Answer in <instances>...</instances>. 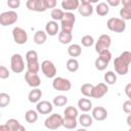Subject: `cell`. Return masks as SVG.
<instances>
[{
  "instance_id": "obj_1",
  "label": "cell",
  "mask_w": 131,
  "mask_h": 131,
  "mask_svg": "<svg viewBox=\"0 0 131 131\" xmlns=\"http://www.w3.org/2000/svg\"><path fill=\"white\" fill-rule=\"evenodd\" d=\"M106 27L115 33H123L126 30V23L121 17H111L106 21Z\"/></svg>"
},
{
  "instance_id": "obj_2",
  "label": "cell",
  "mask_w": 131,
  "mask_h": 131,
  "mask_svg": "<svg viewBox=\"0 0 131 131\" xmlns=\"http://www.w3.org/2000/svg\"><path fill=\"white\" fill-rule=\"evenodd\" d=\"M76 23V16L72 11H66L63 14L62 19L60 20V27L62 31L66 32H73L74 25Z\"/></svg>"
},
{
  "instance_id": "obj_3",
  "label": "cell",
  "mask_w": 131,
  "mask_h": 131,
  "mask_svg": "<svg viewBox=\"0 0 131 131\" xmlns=\"http://www.w3.org/2000/svg\"><path fill=\"white\" fill-rule=\"evenodd\" d=\"M62 122H63V118L59 114H51L44 121V126L47 129L54 130V129H58L60 126H62Z\"/></svg>"
},
{
  "instance_id": "obj_4",
  "label": "cell",
  "mask_w": 131,
  "mask_h": 131,
  "mask_svg": "<svg viewBox=\"0 0 131 131\" xmlns=\"http://www.w3.org/2000/svg\"><path fill=\"white\" fill-rule=\"evenodd\" d=\"M10 68H11V71L15 74H19V73L24 72L25 61H24L23 56L19 53L12 54V56L10 58Z\"/></svg>"
},
{
  "instance_id": "obj_5",
  "label": "cell",
  "mask_w": 131,
  "mask_h": 131,
  "mask_svg": "<svg viewBox=\"0 0 131 131\" xmlns=\"http://www.w3.org/2000/svg\"><path fill=\"white\" fill-rule=\"evenodd\" d=\"M18 15L14 10H8L4 11L0 14V25L3 27L11 26L17 21Z\"/></svg>"
},
{
  "instance_id": "obj_6",
  "label": "cell",
  "mask_w": 131,
  "mask_h": 131,
  "mask_svg": "<svg viewBox=\"0 0 131 131\" xmlns=\"http://www.w3.org/2000/svg\"><path fill=\"white\" fill-rule=\"evenodd\" d=\"M52 87L56 91H69L72 87V83L69 79L62 78V77H54L52 81Z\"/></svg>"
},
{
  "instance_id": "obj_7",
  "label": "cell",
  "mask_w": 131,
  "mask_h": 131,
  "mask_svg": "<svg viewBox=\"0 0 131 131\" xmlns=\"http://www.w3.org/2000/svg\"><path fill=\"white\" fill-rule=\"evenodd\" d=\"M111 44H112V39L108 35L106 34L100 35L98 40L95 42V51L97 53H100L101 51L108 49L111 47Z\"/></svg>"
},
{
  "instance_id": "obj_8",
  "label": "cell",
  "mask_w": 131,
  "mask_h": 131,
  "mask_svg": "<svg viewBox=\"0 0 131 131\" xmlns=\"http://www.w3.org/2000/svg\"><path fill=\"white\" fill-rule=\"evenodd\" d=\"M12 37H13V41L18 44V45H23L26 44L28 41V33L26 32V30H24L20 27H15L12 30Z\"/></svg>"
},
{
  "instance_id": "obj_9",
  "label": "cell",
  "mask_w": 131,
  "mask_h": 131,
  "mask_svg": "<svg viewBox=\"0 0 131 131\" xmlns=\"http://www.w3.org/2000/svg\"><path fill=\"white\" fill-rule=\"evenodd\" d=\"M41 71L46 78H54L56 75V67L50 60H43L41 62Z\"/></svg>"
},
{
  "instance_id": "obj_10",
  "label": "cell",
  "mask_w": 131,
  "mask_h": 131,
  "mask_svg": "<svg viewBox=\"0 0 131 131\" xmlns=\"http://www.w3.org/2000/svg\"><path fill=\"white\" fill-rule=\"evenodd\" d=\"M114 68H115V72L118 74V75H121V76H124L128 73L129 71V63H127L124 59H122L120 56L116 57L114 59Z\"/></svg>"
},
{
  "instance_id": "obj_11",
  "label": "cell",
  "mask_w": 131,
  "mask_h": 131,
  "mask_svg": "<svg viewBox=\"0 0 131 131\" xmlns=\"http://www.w3.org/2000/svg\"><path fill=\"white\" fill-rule=\"evenodd\" d=\"M25 80H26L27 84L32 88H37L41 84V79L38 76V73H33V72L27 71L25 73Z\"/></svg>"
},
{
  "instance_id": "obj_12",
  "label": "cell",
  "mask_w": 131,
  "mask_h": 131,
  "mask_svg": "<svg viewBox=\"0 0 131 131\" xmlns=\"http://www.w3.org/2000/svg\"><path fill=\"white\" fill-rule=\"evenodd\" d=\"M26 6L29 10L36 12H44L47 9L43 0H27Z\"/></svg>"
},
{
  "instance_id": "obj_13",
  "label": "cell",
  "mask_w": 131,
  "mask_h": 131,
  "mask_svg": "<svg viewBox=\"0 0 131 131\" xmlns=\"http://www.w3.org/2000/svg\"><path fill=\"white\" fill-rule=\"evenodd\" d=\"M52 110H53L52 103L47 100H41V101L37 102L36 111L41 115H48L52 112Z\"/></svg>"
},
{
  "instance_id": "obj_14",
  "label": "cell",
  "mask_w": 131,
  "mask_h": 131,
  "mask_svg": "<svg viewBox=\"0 0 131 131\" xmlns=\"http://www.w3.org/2000/svg\"><path fill=\"white\" fill-rule=\"evenodd\" d=\"M107 91H108V88H107L106 83H98L93 88L92 97L93 98H96V99L101 98V97H103L107 93Z\"/></svg>"
},
{
  "instance_id": "obj_15",
  "label": "cell",
  "mask_w": 131,
  "mask_h": 131,
  "mask_svg": "<svg viewBox=\"0 0 131 131\" xmlns=\"http://www.w3.org/2000/svg\"><path fill=\"white\" fill-rule=\"evenodd\" d=\"M92 117L96 121H104L107 118V111L102 106H95L92 110Z\"/></svg>"
},
{
  "instance_id": "obj_16",
  "label": "cell",
  "mask_w": 131,
  "mask_h": 131,
  "mask_svg": "<svg viewBox=\"0 0 131 131\" xmlns=\"http://www.w3.org/2000/svg\"><path fill=\"white\" fill-rule=\"evenodd\" d=\"M58 31H59V26H58L56 20L52 19V20H49V21L46 23V25H45V32L47 33V35L55 36V35H57L59 33Z\"/></svg>"
},
{
  "instance_id": "obj_17",
  "label": "cell",
  "mask_w": 131,
  "mask_h": 131,
  "mask_svg": "<svg viewBox=\"0 0 131 131\" xmlns=\"http://www.w3.org/2000/svg\"><path fill=\"white\" fill-rule=\"evenodd\" d=\"M80 6V0H62L61 8L66 11H73L78 9Z\"/></svg>"
},
{
  "instance_id": "obj_18",
  "label": "cell",
  "mask_w": 131,
  "mask_h": 131,
  "mask_svg": "<svg viewBox=\"0 0 131 131\" xmlns=\"http://www.w3.org/2000/svg\"><path fill=\"white\" fill-rule=\"evenodd\" d=\"M41 97H42V91L38 87L37 88H33L28 94V99L32 103H37L38 101H40Z\"/></svg>"
},
{
  "instance_id": "obj_19",
  "label": "cell",
  "mask_w": 131,
  "mask_h": 131,
  "mask_svg": "<svg viewBox=\"0 0 131 131\" xmlns=\"http://www.w3.org/2000/svg\"><path fill=\"white\" fill-rule=\"evenodd\" d=\"M79 124L84 128H88L93 124V117L87 113H84L79 116Z\"/></svg>"
},
{
  "instance_id": "obj_20",
  "label": "cell",
  "mask_w": 131,
  "mask_h": 131,
  "mask_svg": "<svg viewBox=\"0 0 131 131\" xmlns=\"http://www.w3.org/2000/svg\"><path fill=\"white\" fill-rule=\"evenodd\" d=\"M8 128H9V131H25V127L20 125V123L18 122V120L16 119H9L6 121L5 123Z\"/></svg>"
},
{
  "instance_id": "obj_21",
  "label": "cell",
  "mask_w": 131,
  "mask_h": 131,
  "mask_svg": "<svg viewBox=\"0 0 131 131\" xmlns=\"http://www.w3.org/2000/svg\"><path fill=\"white\" fill-rule=\"evenodd\" d=\"M78 107L83 113H88L92 108V102L88 98H80L78 100Z\"/></svg>"
},
{
  "instance_id": "obj_22",
  "label": "cell",
  "mask_w": 131,
  "mask_h": 131,
  "mask_svg": "<svg viewBox=\"0 0 131 131\" xmlns=\"http://www.w3.org/2000/svg\"><path fill=\"white\" fill-rule=\"evenodd\" d=\"M78 11L79 13L82 15V16H85V17H88L90 15H92L93 13V7L90 4H80L79 8H78Z\"/></svg>"
},
{
  "instance_id": "obj_23",
  "label": "cell",
  "mask_w": 131,
  "mask_h": 131,
  "mask_svg": "<svg viewBox=\"0 0 131 131\" xmlns=\"http://www.w3.org/2000/svg\"><path fill=\"white\" fill-rule=\"evenodd\" d=\"M47 40V33L42 31V30H39L35 33L34 35V42L37 44V45H42L46 42Z\"/></svg>"
},
{
  "instance_id": "obj_24",
  "label": "cell",
  "mask_w": 131,
  "mask_h": 131,
  "mask_svg": "<svg viewBox=\"0 0 131 131\" xmlns=\"http://www.w3.org/2000/svg\"><path fill=\"white\" fill-rule=\"evenodd\" d=\"M95 11H96V13L98 15L104 16V15H106L110 12V5L107 3H105V2H100V3H98L96 5Z\"/></svg>"
},
{
  "instance_id": "obj_25",
  "label": "cell",
  "mask_w": 131,
  "mask_h": 131,
  "mask_svg": "<svg viewBox=\"0 0 131 131\" xmlns=\"http://www.w3.org/2000/svg\"><path fill=\"white\" fill-rule=\"evenodd\" d=\"M82 53V47L79 44H72L68 48V54L71 57H78Z\"/></svg>"
},
{
  "instance_id": "obj_26",
  "label": "cell",
  "mask_w": 131,
  "mask_h": 131,
  "mask_svg": "<svg viewBox=\"0 0 131 131\" xmlns=\"http://www.w3.org/2000/svg\"><path fill=\"white\" fill-rule=\"evenodd\" d=\"M73 39V35L71 32H66V31H60L58 33V41L61 44H69Z\"/></svg>"
},
{
  "instance_id": "obj_27",
  "label": "cell",
  "mask_w": 131,
  "mask_h": 131,
  "mask_svg": "<svg viewBox=\"0 0 131 131\" xmlns=\"http://www.w3.org/2000/svg\"><path fill=\"white\" fill-rule=\"evenodd\" d=\"M78 125L77 118H70V117H63L62 126L66 129H76Z\"/></svg>"
},
{
  "instance_id": "obj_28",
  "label": "cell",
  "mask_w": 131,
  "mask_h": 131,
  "mask_svg": "<svg viewBox=\"0 0 131 131\" xmlns=\"http://www.w3.org/2000/svg\"><path fill=\"white\" fill-rule=\"evenodd\" d=\"M38 112L37 111H34V110H29L26 112L25 114V120L30 123V124H33V123H36L37 120H38Z\"/></svg>"
},
{
  "instance_id": "obj_29",
  "label": "cell",
  "mask_w": 131,
  "mask_h": 131,
  "mask_svg": "<svg viewBox=\"0 0 131 131\" xmlns=\"http://www.w3.org/2000/svg\"><path fill=\"white\" fill-rule=\"evenodd\" d=\"M66 67H67V70H68L69 72L75 73V72H77V71L79 70V61H78L75 57H72V58L68 59Z\"/></svg>"
},
{
  "instance_id": "obj_30",
  "label": "cell",
  "mask_w": 131,
  "mask_h": 131,
  "mask_svg": "<svg viewBox=\"0 0 131 131\" xmlns=\"http://www.w3.org/2000/svg\"><path fill=\"white\" fill-rule=\"evenodd\" d=\"M93 88H94V85H92L91 83H85V84H83L81 86L80 91H81V93L84 96H86V97H92Z\"/></svg>"
},
{
  "instance_id": "obj_31",
  "label": "cell",
  "mask_w": 131,
  "mask_h": 131,
  "mask_svg": "<svg viewBox=\"0 0 131 131\" xmlns=\"http://www.w3.org/2000/svg\"><path fill=\"white\" fill-rule=\"evenodd\" d=\"M108 63H110L108 60H106V59H104V58L98 56V57L95 59L94 66H95V69H96L97 71H104V70L106 69V67L108 66Z\"/></svg>"
},
{
  "instance_id": "obj_32",
  "label": "cell",
  "mask_w": 131,
  "mask_h": 131,
  "mask_svg": "<svg viewBox=\"0 0 131 131\" xmlns=\"http://www.w3.org/2000/svg\"><path fill=\"white\" fill-rule=\"evenodd\" d=\"M103 79L107 85H114L117 82V74H115V72L113 71H107L104 74Z\"/></svg>"
},
{
  "instance_id": "obj_33",
  "label": "cell",
  "mask_w": 131,
  "mask_h": 131,
  "mask_svg": "<svg viewBox=\"0 0 131 131\" xmlns=\"http://www.w3.org/2000/svg\"><path fill=\"white\" fill-rule=\"evenodd\" d=\"M53 105L54 106H63L68 103V97L66 95H56L54 98H53V101H52Z\"/></svg>"
},
{
  "instance_id": "obj_34",
  "label": "cell",
  "mask_w": 131,
  "mask_h": 131,
  "mask_svg": "<svg viewBox=\"0 0 131 131\" xmlns=\"http://www.w3.org/2000/svg\"><path fill=\"white\" fill-rule=\"evenodd\" d=\"M63 14H64V11L60 8H53L50 12V16L53 20H61L62 17H63Z\"/></svg>"
},
{
  "instance_id": "obj_35",
  "label": "cell",
  "mask_w": 131,
  "mask_h": 131,
  "mask_svg": "<svg viewBox=\"0 0 131 131\" xmlns=\"http://www.w3.org/2000/svg\"><path fill=\"white\" fill-rule=\"evenodd\" d=\"M120 16L124 20H129L131 19V6H123L120 9Z\"/></svg>"
},
{
  "instance_id": "obj_36",
  "label": "cell",
  "mask_w": 131,
  "mask_h": 131,
  "mask_svg": "<svg viewBox=\"0 0 131 131\" xmlns=\"http://www.w3.org/2000/svg\"><path fill=\"white\" fill-rule=\"evenodd\" d=\"M64 117H70V118H77L79 116V112L75 106H68L63 111Z\"/></svg>"
},
{
  "instance_id": "obj_37",
  "label": "cell",
  "mask_w": 131,
  "mask_h": 131,
  "mask_svg": "<svg viewBox=\"0 0 131 131\" xmlns=\"http://www.w3.org/2000/svg\"><path fill=\"white\" fill-rule=\"evenodd\" d=\"M81 44L84 46V47H90L94 44V39L92 36L90 35H85L81 38Z\"/></svg>"
},
{
  "instance_id": "obj_38",
  "label": "cell",
  "mask_w": 131,
  "mask_h": 131,
  "mask_svg": "<svg viewBox=\"0 0 131 131\" xmlns=\"http://www.w3.org/2000/svg\"><path fill=\"white\" fill-rule=\"evenodd\" d=\"M10 103V96L5 92L0 93V107H5Z\"/></svg>"
},
{
  "instance_id": "obj_39",
  "label": "cell",
  "mask_w": 131,
  "mask_h": 131,
  "mask_svg": "<svg viewBox=\"0 0 131 131\" xmlns=\"http://www.w3.org/2000/svg\"><path fill=\"white\" fill-rule=\"evenodd\" d=\"M27 69L29 72H33V73H38L39 70L41 69V66L39 63V61H32V62H27Z\"/></svg>"
},
{
  "instance_id": "obj_40",
  "label": "cell",
  "mask_w": 131,
  "mask_h": 131,
  "mask_svg": "<svg viewBox=\"0 0 131 131\" xmlns=\"http://www.w3.org/2000/svg\"><path fill=\"white\" fill-rule=\"evenodd\" d=\"M26 60L27 62H32V61H37L38 60V53L35 50H30L26 53Z\"/></svg>"
},
{
  "instance_id": "obj_41",
  "label": "cell",
  "mask_w": 131,
  "mask_h": 131,
  "mask_svg": "<svg viewBox=\"0 0 131 131\" xmlns=\"http://www.w3.org/2000/svg\"><path fill=\"white\" fill-rule=\"evenodd\" d=\"M122 59H124L127 63H131V52L130 51H123L120 55H119Z\"/></svg>"
},
{
  "instance_id": "obj_42",
  "label": "cell",
  "mask_w": 131,
  "mask_h": 131,
  "mask_svg": "<svg viewBox=\"0 0 131 131\" xmlns=\"http://www.w3.org/2000/svg\"><path fill=\"white\" fill-rule=\"evenodd\" d=\"M9 71H8V69L6 68V67H4V66H1L0 67V78L1 79H7L8 77H9Z\"/></svg>"
},
{
  "instance_id": "obj_43",
  "label": "cell",
  "mask_w": 131,
  "mask_h": 131,
  "mask_svg": "<svg viewBox=\"0 0 131 131\" xmlns=\"http://www.w3.org/2000/svg\"><path fill=\"white\" fill-rule=\"evenodd\" d=\"M7 5L11 9L18 8L20 6V0H7Z\"/></svg>"
},
{
  "instance_id": "obj_44",
  "label": "cell",
  "mask_w": 131,
  "mask_h": 131,
  "mask_svg": "<svg viewBox=\"0 0 131 131\" xmlns=\"http://www.w3.org/2000/svg\"><path fill=\"white\" fill-rule=\"evenodd\" d=\"M123 111H124V113H126V114H131V100L130 99H128V100H126L124 103H123Z\"/></svg>"
},
{
  "instance_id": "obj_45",
  "label": "cell",
  "mask_w": 131,
  "mask_h": 131,
  "mask_svg": "<svg viewBox=\"0 0 131 131\" xmlns=\"http://www.w3.org/2000/svg\"><path fill=\"white\" fill-rule=\"evenodd\" d=\"M44 1V4H45V6H46V8L48 9V8H55V6H56V3H57V1L56 0H43Z\"/></svg>"
},
{
  "instance_id": "obj_46",
  "label": "cell",
  "mask_w": 131,
  "mask_h": 131,
  "mask_svg": "<svg viewBox=\"0 0 131 131\" xmlns=\"http://www.w3.org/2000/svg\"><path fill=\"white\" fill-rule=\"evenodd\" d=\"M125 94L127 95V97L131 100V83H128L126 86H125Z\"/></svg>"
},
{
  "instance_id": "obj_47",
  "label": "cell",
  "mask_w": 131,
  "mask_h": 131,
  "mask_svg": "<svg viewBox=\"0 0 131 131\" xmlns=\"http://www.w3.org/2000/svg\"><path fill=\"white\" fill-rule=\"evenodd\" d=\"M106 3L112 7H117L120 5L121 0H106Z\"/></svg>"
},
{
  "instance_id": "obj_48",
  "label": "cell",
  "mask_w": 131,
  "mask_h": 131,
  "mask_svg": "<svg viewBox=\"0 0 131 131\" xmlns=\"http://www.w3.org/2000/svg\"><path fill=\"white\" fill-rule=\"evenodd\" d=\"M123 6H131V0H121Z\"/></svg>"
},
{
  "instance_id": "obj_49",
  "label": "cell",
  "mask_w": 131,
  "mask_h": 131,
  "mask_svg": "<svg viewBox=\"0 0 131 131\" xmlns=\"http://www.w3.org/2000/svg\"><path fill=\"white\" fill-rule=\"evenodd\" d=\"M0 130L1 131H9V128H8V126L6 124H4V125H1L0 126Z\"/></svg>"
},
{
  "instance_id": "obj_50",
  "label": "cell",
  "mask_w": 131,
  "mask_h": 131,
  "mask_svg": "<svg viewBox=\"0 0 131 131\" xmlns=\"http://www.w3.org/2000/svg\"><path fill=\"white\" fill-rule=\"evenodd\" d=\"M126 122H127V125L130 127V130H131V114H129V116L127 117Z\"/></svg>"
},
{
  "instance_id": "obj_51",
  "label": "cell",
  "mask_w": 131,
  "mask_h": 131,
  "mask_svg": "<svg viewBox=\"0 0 131 131\" xmlns=\"http://www.w3.org/2000/svg\"><path fill=\"white\" fill-rule=\"evenodd\" d=\"M81 4H90L91 3V0H80Z\"/></svg>"
},
{
  "instance_id": "obj_52",
  "label": "cell",
  "mask_w": 131,
  "mask_h": 131,
  "mask_svg": "<svg viewBox=\"0 0 131 131\" xmlns=\"http://www.w3.org/2000/svg\"><path fill=\"white\" fill-rule=\"evenodd\" d=\"M99 0H91V3H97Z\"/></svg>"
}]
</instances>
